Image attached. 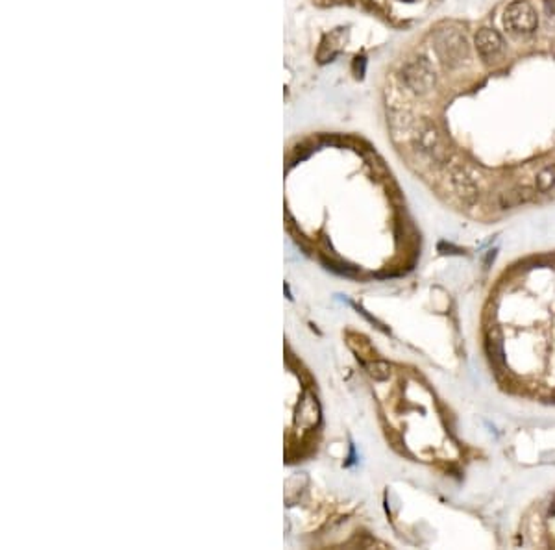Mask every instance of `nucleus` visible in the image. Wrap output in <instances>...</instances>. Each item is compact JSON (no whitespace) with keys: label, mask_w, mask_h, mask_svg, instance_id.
Segmentation results:
<instances>
[{"label":"nucleus","mask_w":555,"mask_h":550,"mask_svg":"<svg viewBox=\"0 0 555 550\" xmlns=\"http://www.w3.org/2000/svg\"><path fill=\"white\" fill-rule=\"evenodd\" d=\"M318 8H342L376 19L391 28H411L420 23L439 0H311Z\"/></svg>","instance_id":"2"},{"label":"nucleus","mask_w":555,"mask_h":550,"mask_svg":"<svg viewBox=\"0 0 555 550\" xmlns=\"http://www.w3.org/2000/svg\"><path fill=\"white\" fill-rule=\"evenodd\" d=\"M402 160L474 214L555 197V0H498L411 37L380 80Z\"/></svg>","instance_id":"1"}]
</instances>
